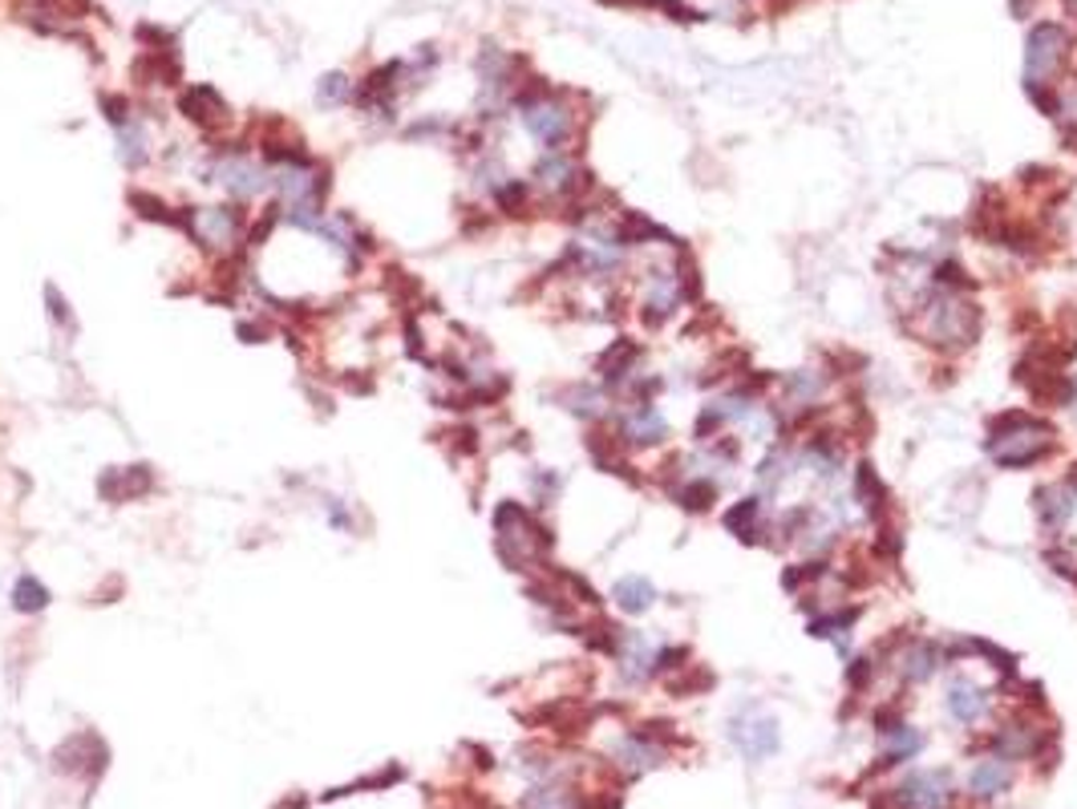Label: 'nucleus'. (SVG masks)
I'll return each instance as SVG.
<instances>
[{
	"mask_svg": "<svg viewBox=\"0 0 1077 809\" xmlns=\"http://www.w3.org/2000/svg\"><path fill=\"white\" fill-rule=\"evenodd\" d=\"M822 384H827V377H822V372H815V369L790 372L786 384H782V393H786V405H794V409H806V405H815L818 393H822Z\"/></svg>",
	"mask_w": 1077,
	"mask_h": 809,
	"instance_id": "25",
	"label": "nucleus"
},
{
	"mask_svg": "<svg viewBox=\"0 0 1077 809\" xmlns=\"http://www.w3.org/2000/svg\"><path fill=\"white\" fill-rule=\"evenodd\" d=\"M612 599H616V607H620V611H628V616H640V611H649V607H652V599H656V587H652L649 579L628 575V579H620V583L612 587Z\"/></svg>",
	"mask_w": 1077,
	"mask_h": 809,
	"instance_id": "23",
	"label": "nucleus"
},
{
	"mask_svg": "<svg viewBox=\"0 0 1077 809\" xmlns=\"http://www.w3.org/2000/svg\"><path fill=\"white\" fill-rule=\"evenodd\" d=\"M620 433L624 441H632V445H656V441L668 438V421H664V413L649 401H636L632 409L620 417Z\"/></svg>",
	"mask_w": 1077,
	"mask_h": 809,
	"instance_id": "13",
	"label": "nucleus"
},
{
	"mask_svg": "<svg viewBox=\"0 0 1077 809\" xmlns=\"http://www.w3.org/2000/svg\"><path fill=\"white\" fill-rule=\"evenodd\" d=\"M495 535H498V555L511 571H526L531 562H538L552 550V531L538 526L535 514L519 502H502L495 510Z\"/></svg>",
	"mask_w": 1077,
	"mask_h": 809,
	"instance_id": "3",
	"label": "nucleus"
},
{
	"mask_svg": "<svg viewBox=\"0 0 1077 809\" xmlns=\"http://www.w3.org/2000/svg\"><path fill=\"white\" fill-rule=\"evenodd\" d=\"M802 466L806 469H815L818 478L822 481H830L835 474H839V450L830 445V441H822V438H815L810 445H806V453H802Z\"/></svg>",
	"mask_w": 1077,
	"mask_h": 809,
	"instance_id": "28",
	"label": "nucleus"
},
{
	"mask_svg": "<svg viewBox=\"0 0 1077 809\" xmlns=\"http://www.w3.org/2000/svg\"><path fill=\"white\" fill-rule=\"evenodd\" d=\"M616 656H620V676L624 680H632V685L656 676V647H652L640 631H624Z\"/></svg>",
	"mask_w": 1077,
	"mask_h": 809,
	"instance_id": "14",
	"label": "nucleus"
},
{
	"mask_svg": "<svg viewBox=\"0 0 1077 809\" xmlns=\"http://www.w3.org/2000/svg\"><path fill=\"white\" fill-rule=\"evenodd\" d=\"M673 495H677V502L685 510L701 514V510H709L713 502H718V481L713 478H685V486L673 490Z\"/></svg>",
	"mask_w": 1077,
	"mask_h": 809,
	"instance_id": "27",
	"label": "nucleus"
},
{
	"mask_svg": "<svg viewBox=\"0 0 1077 809\" xmlns=\"http://www.w3.org/2000/svg\"><path fill=\"white\" fill-rule=\"evenodd\" d=\"M28 9L37 16H61V21H82L90 9H94V0H28ZM33 16V21H37Z\"/></svg>",
	"mask_w": 1077,
	"mask_h": 809,
	"instance_id": "31",
	"label": "nucleus"
},
{
	"mask_svg": "<svg viewBox=\"0 0 1077 809\" xmlns=\"http://www.w3.org/2000/svg\"><path fill=\"white\" fill-rule=\"evenodd\" d=\"M519 118H523L526 134L535 138L538 146H547V151H559L567 138L576 134V114L567 110L559 97L547 94V90L519 97Z\"/></svg>",
	"mask_w": 1077,
	"mask_h": 809,
	"instance_id": "4",
	"label": "nucleus"
},
{
	"mask_svg": "<svg viewBox=\"0 0 1077 809\" xmlns=\"http://www.w3.org/2000/svg\"><path fill=\"white\" fill-rule=\"evenodd\" d=\"M1069 61V33L1062 25H1037L1025 41V85H1053Z\"/></svg>",
	"mask_w": 1077,
	"mask_h": 809,
	"instance_id": "6",
	"label": "nucleus"
},
{
	"mask_svg": "<svg viewBox=\"0 0 1077 809\" xmlns=\"http://www.w3.org/2000/svg\"><path fill=\"white\" fill-rule=\"evenodd\" d=\"M668 757V745H661L656 737H649L644 728H636V733H628L620 745H616V765L624 769V773H649V769H656Z\"/></svg>",
	"mask_w": 1077,
	"mask_h": 809,
	"instance_id": "12",
	"label": "nucleus"
},
{
	"mask_svg": "<svg viewBox=\"0 0 1077 809\" xmlns=\"http://www.w3.org/2000/svg\"><path fill=\"white\" fill-rule=\"evenodd\" d=\"M179 110L187 114L199 130H220V126H227V118H232L227 102H223L220 90H211V85H191V90H182Z\"/></svg>",
	"mask_w": 1077,
	"mask_h": 809,
	"instance_id": "11",
	"label": "nucleus"
},
{
	"mask_svg": "<svg viewBox=\"0 0 1077 809\" xmlns=\"http://www.w3.org/2000/svg\"><path fill=\"white\" fill-rule=\"evenodd\" d=\"M939 647L936 644H927V640H912V644L903 647L896 656V668H899V676L908 680V685H924V680H932V676L939 673Z\"/></svg>",
	"mask_w": 1077,
	"mask_h": 809,
	"instance_id": "17",
	"label": "nucleus"
},
{
	"mask_svg": "<svg viewBox=\"0 0 1077 809\" xmlns=\"http://www.w3.org/2000/svg\"><path fill=\"white\" fill-rule=\"evenodd\" d=\"M1033 9V0H1013V16H1025Z\"/></svg>",
	"mask_w": 1077,
	"mask_h": 809,
	"instance_id": "38",
	"label": "nucleus"
},
{
	"mask_svg": "<svg viewBox=\"0 0 1077 809\" xmlns=\"http://www.w3.org/2000/svg\"><path fill=\"white\" fill-rule=\"evenodd\" d=\"M118 158H122L130 170L146 166V158H151V134H146V130L134 122V118L118 126Z\"/></svg>",
	"mask_w": 1077,
	"mask_h": 809,
	"instance_id": "24",
	"label": "nucleus"
},
{
	"mask_svg": "<svg viewBox=\"0 0 1077 809\" xmlns=\"http://www.w3.org/2000/svg\"><path fill=\"white\" fill-rule=\"evenodd\" d=\"M211 175H215V182H220L232 199H239V203H251L256 194H263L268 187H272V182H268V166L256 163V158L244 154V151L223 154Z\"/></svg>",
	"mask_w": 1077,
	"mask_h": 809,
	"instance_id": "8",
	"label": "nucleus"
},
{
	"mask_svg": "<svg viewBox=\"0 0 1077 809\" xmlns=\"http://www.w3.org/2000/svg\"><path fill=\"white\" fill-rule=\"evenodd\" d=\"M636 360H640V348H636L632 341H616L608 353L600 357V372H604V381H608L612 389H624V384L632 381Z\"/></svg>",
	"mask_w": 1077,
	"mask_h": 809,
	"instance_id": "20",
	"label": "nucleus"
},
{
	"mask_svg": "<svg viewBox=\"0 0 1077 809\" xmlns=\"http://www.w3.org/2000/svg\"><path fill=\"white\" fill-rule=\"evenodd\" d=\"M187 231L194 235V243L220 255H232L235 243L244 239V215L235 206H194L187 215Z\"/></svg>",
	"mask_w": 1077,
	"mask_h": 809,
	"instance_id": "7",
	"label": "nucleus"
},
{
	"mask_svg": "<svg viewBox=\"0 0 1077 809\" xmlns=\"http://www.w3.org/2000/svg\"><path fill=\"white\" fill-rule=\"evenodd\" d=\"M353 82H348L345 73H329V78H320V85H317V102L324 106V110H336V106H345V102H353Z\"/></svg>",
	"mask_w": 1077,
	"mask_h": 809,
	"instance_id": "32",
	"label": "nucleus"
},
{
	"mask_svg": "<svg viewBox=\"0 0 1077 809\" xmlns=\"http://www.w3.org/2000/svg\"><path fill=\"white\" fill-rule=\"evenodd\" d=\"M583 182H588V175H580V166L559 151H552L547 158H538L535 170H531V187H535L538 194H547V199H571Z\"/></svg>",
	"mask_w": 1077,
	"mask_h": 809,
	"instance_id": "10",
	"label": "nucleus"
},
{
	"mask_svg": "<svg viewBox=\"0 0 1077 809\" xmlns=\"http://www.w3.org/2000/svg\"><path fill=\"white\" fill-rule=\"evenodd\" d=\"M730 741L742 749L746 761H766V757L778 753L782 737H778V721H773V716L742 713V716H733L730 721Z\"/></svg>",
	"mask_w": 1077,
	"mask_h": 809,
	"instance_id": "9",
	"label": "nucleus"
},
{
	"mask_svg": "<svg viewBox=\"0 0 1077 809\" xmlns=\"http://www.w3.org/2000/svg\"><path fill=\"white\" fill-rule=\"evenodd\" d=\"M45 296H49V304H54V320H57V324L73 329V316H70V308H66V300H57V288H49Z\"/></svg>",
	"mask_w": 1077,
	"mask_h": 809,
	"instance_id": "37",
	"label": "nucleus"
},
{
	"mask_svg": "<svg viewBox=\"0 0 1077 809\" xmlns=\"http://www.w3.org/2000/svg\"><path fill=\"white\" fill-rule=\"evenodd\" d=\"M944 700H948V713L960 721V725H977L984 713H989V692H984L981 685H972V680H952L948 685V692H944Z\"/></svg>",
	"mask_w": 1077,
	"mask_h": 809,
	"instance_id": "16",
	"label": "nucleus"
},
{
	"mask_svg": "<svg viewBox=\"0 0 1077 809\" xmlns=\"http://www.w3.org/2000/svg\"><path fill=\"white\" fill-rule=\"evenodd\" d=\"M45 604H49V591H45L37 579H28V575L16 579V591H13V607H16V611H28V616H33V611H42Z\"/></svg>",
	"mask_w": 1077,
	"mask_h": 809,
	"instance_id": "33",
	"label": "nucleus"
},
{
	"mask_svg": "<svg viewBox=\"0 0 1077 809\" xmlns=\"http://www.w3.org/2000/svg\"><path fill=\"white\" fill-rule=\"evenodd\" d=\"M1065 486H1074V490H1077V466L1069 469V481H1065Z\"/></svg>",
	"mask_w": 1077,
	"mask_h": 809,
	"instance_id": "39",
	"label": "nucleus"
},
{
	"mask_svg": "<svg viewBox=\"0 0 1077 809\" xmlns=\"http://www.w3.org/2000/svg\"><path fill=\"white\" fill-rule=\"evenodd\" d=\"M855 502L863 510H871V514H879L884 510V502H887V486L879 478H875V469L867 466V462H859L855 466Z\"/></svg>",
	"mask_w": 1077,
	"mask_h": 809,
	"instance_id": "26",
	"label": "nucleus"
},
{
	"mask_svg": "<svg viewBox=\"0 0 1077 809\" xmlns=\"http://www.w3.org/2000/svg\"><path fill=\"white\" fill-rule=\"evenodd\" d=\"M790 466H794V457H790L786 450H773L770 457H766V462L754 469V474H758V486L766 490V495H773V490H778V486L790 478Z\"/></svg>",
	"mask_w": 1077,
	"mask_h": 809,
	"instance_id": "30",
	"label": "nucleus"
},
{
	"mask_svg": "<svg viewBox=\"0 0 1077 809\" xmlns=\"http://www.w3.org/2000/svg\"><path fill=\"white\" fill-rule=\"evenodd\" d=\"M915 312H920V336L932 348H948V353L972 348L984 324L981 308L968 300V292L927 288V296L920 300Z\"/></svg>",
	"mask_w": 1077,
	"mask_h": 809,
	"instance_id": "1",
	"label": "nucleus"
},
{
	"mask_svg": "<svg viewBox=\"0 0 1077 809\" xmlns=\"http://www.w3.org/2000/svg\"><path fill=\"white\" fill-rule=\"evenodd\" d=\"M984 450L1001 469H1025L1037 466L1045 453L1053 450V426L1037 421L1029 413H1001L989 426Z\"/></svg>",
	"mask_w": 1077,
	"mask_h": 809,
	"instance_id": "2",
	"label": "nucleus"
},
{
	"mask_svg": "<svg viewBox=\"0 0 1077 809\" xmlns=\"http://www.w3.org/2000/svg\"><path fill=\"white\" fill-rule=\"evenodd\" d=\"M822 575H827V562H802V567H790L786 575H782V587L798 591L806 579H822Z\"/></svg>",
	"mask_w": 1077,
	"mask_h": 809,
	"instance_id": "35",
	"label": "nucleus"
},
{
	"mask_svg": "<svg viewBox=\"0 0 1077 809\" xmlns=\"http://www.w3.org/2000/svg\"><path fill=\"white\" fill-rule=\"evenodd\" d=\"M871 676H875V664H871V659H851V664H847V685H851V692H863V688L871 685Z\"/></svg>",
	"mask_w": 1077,
	"mask_h": 809,
	"instance_id": "36",
	"label": "nucleus"
},
{
	"mask_svg": "<svg viewBox=\"0 0 1077 809\" xmlns=\"http://www.w3.org/2000/svg\"><path fill=\"white\" fill-rule=\"evenodd\" d=\"M725 531L737 535L742 543H761V498H742L737 507L725 510Z\"/></svg>",
	"mask_w": 1077,
	"mask_h": 809,
	"instance_id": "21",
	"label": "nucleus"
},
{
	"mask_svg": "<svg viewBox=\"0 0 1077 809\" xmlns=\"http://www.w3.org/2000/svg\"><path fill=\"white\" fill-rule=\"evenodd\" d=\"M952 806V773L948 769H920L903 777L896 789L875 797V809H948Z\"/></svg>",
	"mask_w": 1077,
	"mask_h": 809,
	"instance_id": "5",
	"label": "nucleus"
},
{
	"mask_svg": "<svg viewBox=\"0 0 1077 809\" xmlns=\"http://www.w3.org/2000/svg\"><path fill=\"white\" fill-rule=\"evenodd\" d=\"M1008 785H1013V765H1008L1005 757H984V761H977L972 773H968V794L981 797V801L1001 797Z\"/></svg>",
	"mask_w": 1077,
	"mask_h": 809,
	"instance_id": "15",
	"label": "nucleus"
},
{
	"mask_svg": "<svg viewBox=\"0 0 1077 809\" xmlns=\"http://www.w3.org/2000/svg\"><path fill=\"white\" fill-rule=\"evenodd\" d=\"M567 397L576 401V405H567V409L580 413V417H604V409H608V405H604V393H600V389H588V384H583V389H571Z\"/></svg>",
	"mask_w": 1077,
	"mask_h": 809,
	"instance_id": "34",
	"label": "nucleus"
},
{
	"mask_svg": "<svg viewBox=\"0 0 1077 809\" xmlns=\"http://www.w3.org/2000/svg\"><path fill=\"white\" fill-rule=\"evenodd\" d=\"M855 616H859V611H839V616H818V619H810V635H815V640H835V644L847 652V631L855 628Z\"/></svg>",
	"mask_w": 1077,
	"mask_h": 809,
	"instance_id": "29",
	"label": "nucleus"
},
{
	"mask_svg": "<svg viewBox=\"0 0 1077 809\" xmlns=\"http://www.w3.org/2000/svg\"><path fill=\"white\" fill-rule=\"evenodd\" d=\"M1074 510H1077L1074 486H1045V490H1037V519H1041V526L1053 531V535L1074 519Z\"/></svg>",
	"mask_w": 1077,
	"mask_h": 809,
	"instance_id": "18",
	"label": "nucleus"
},
{
	"mask_svg": "<svg viewBox=\"0 0 1077 809\" xmlns=\"http://www.w3.org/2000/svg\"><path fill=\"white\" fill-rule=\"evenodd\" d=\"M884 741H887V749H884V757H879V769H887V765H903V761H912L920 749H924V733L920 728H912L908 721L899 728H891V733H884Z\"/></svg>",
	"mask_w": 1077,
	"mask_h": 809,
	"instance_id": "22",
	"label": "nucleus"
},
{
	"mask_svg": "<svg viewBox=\"0 0 1077 809\" xmlns=\"http://www.w3.org/2000/svg\"><path fill=\"white\" fill-rule=\"evenodd\" d=\"M993 745H996V757H1005V761H1025V757H1033L1037 749L1045 745V733L1033 725H1025V721H1017V725L1001 728L993 737Z\"/></svg>",
	"mask_w": 1077,
	"mask_h": 809,
	"instance_id": "19",
	"label": "nucleus"
}]
</instances>
